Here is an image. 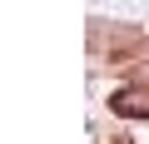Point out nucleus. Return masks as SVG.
<instances>
[{
  "label": "nucleus",
  "mask_w": 149,
  "mask_h": 144,
  "mask_svg": "<svg viewBox=\"0 0 149 144\" xmlns=\"http://www.w3.org/2000/svg\"><path fill=\"white\" fill-rule=\"evenodd\" d=\"M109 109L124 114V119H149V90H114Z\"/></svg>",
  "instance_id": "f257e3e1"
}]
</instances>
